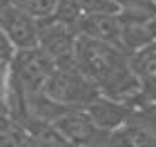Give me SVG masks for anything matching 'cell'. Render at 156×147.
Segmentation results:
<instances>
[{
  "mask_svg": "<svg viewBox=\"0 0 156 147\" xmlns=\"http://www.w3.org/2000/svg\"><path fill=\"white\" fill-rule=\"evenodd\" d=\"M40 94L47 96L51 103L60 105V107L85 109L101 92L72 60V62H60V65L54 67V72L45 80Z\"/></svg>",
  "mask_w": 156,
  "mask_h": 147,
  "instance_id": "6da1fadb",
  "label": "cell"
},
{
  "mask_svg": "<svg viewBox=\"0 0 156 147\" xmlns=\"http://www.w3.org/2000/svg\"><path fill=\"white\" fill-rule=\"evenodd\" d=\"M54 67H56V60L42 47L20 49V51H16L13 60L9 62V72L20 82L27 98L38 94L42 89L49 74L54 72Z\"/></svg>",
  "mask_w": 156,
  "mask_h": 147,
  "instance_id": "7a4b0ae2",
  "label": "cell"
},
{
  "mask_svg": "<svg viewBox=\"0 0 156 147\" xmlns=\"http://www.w3.org/2000/svg\"><path fill=\"white\" fill-rule=\"evenodd\" d=\"M51 125L72 147H98L105 136V131L94 127L85 109H65Z\"/></svg>",
  "mask_w": 156,
  "mask_h": 147,
  "instance_id": "3957f363",
  "label": "cell"
},
{
  "mask_svg": "<svg viewBox=\"0 0 156 147\" xmlns=\"http://www.w3.org/2000/svg\"><path fill=\"white\" fill-rule=\"evenodd\" d=\"M0 29L7 33L16 51L38 47V20L11 2L0 5Z\"/></svg>",
  "mask_w": 156,
  "mask_h": 147,
  "instance_id": "277c9868",
  "label": "cell"
},
{
  "mask_svg": "<svg viewBox=\"0 0 156 147\" xmlns=\"http://www.w3.org/2000/svg\"><path fill=\"white\" fill-rule=\"evenodd\" d=\"M85 111H87L89 121L94 123L96 129L109 134V131L120 129L127 121H129L134 109L129 107V105L120 103V100H114V98H107V96L98 94L94 100L85 107Z\"/></svg>",
  "mask_w": 156,
  "mask_h": 147,
  "instance_id": "5b68a950",
  "label": "cell"
},
{
  "mask_svg": "<svg viewBox=\"0 0 156 147\" xmlns=\"http://www.w3.org/2000/svg\"><path fill=\"white\" fill-rule=\"evenodd\" d=\"M129 67H132L134 76H136L138 89H140L138 103H136L134 109L156 103V45L132 54L129 56Z\"/></svg>",
  "mask_w": 156,
  "mask_h": 147,
  "instance_id": "8992f818",
  "label": "cell"
},
{
  "mask_svg": "<svg viewBox=\"0 0 156 147\" xmlns=\"http://www.w3.org/2000/svg\"><path fill=\"white\" fill-rule=\"evenodd\" d=\"M120 18L118 13H98V16H78L76 20V33L101 43H109L120 47Z\"/></svg>",
  "mask_w": 156,
  "mask_h": 147,
  "instance_id": "52a82bcc",
  "label": "cell"
},
{
  "mask_svg": "<svg viewBox=\"0 0 156 147\" xmlns=\"http://www.w3.org/2000/svg\"><path fill=\"white\" fill-rule=\"evenodd\" d=\"M9 2L36 20H47L60 9V0H9Z\"/></svg>",
  "mask_w": 156,
  "mask_h": 147,
  "instance_id": "ba28073f",
  "label": "cell"
},
{
  "mask_svg": "<svg viewBox=\"0 0 156 147\" xmlns=\"http://www.w3.org/2000/svg\"><path fill=\"white\" fill-rule=\"evenodd\" d=\"M78 16H98V13H118L120 7L114 0H72Z\"/></svg>",
  "mask_w": 156,
  "mask_h": 147,
  "instance_id": "9c48e42d",
  "label": "cell"
},
{
  "mask_svg": "<svg viewBox=\"0 0 156 147\" xmlns=\"http://www.w3.org/2000/svg\"><path fill=\"white\" fill-rule=\"evenodd\" d=\"M7 82H9V65L0 62V116H9V109H7Z\"/></svg>",
  "mask_w": 156,
  "mask_h": 147,
  "instance_id": "30bf717a",
  "label": "cell"
},
{
  "mask_svg": "<svg viewBox=\"0 0 156 147\" xmlns=\"http://www.w3.org/2000/svg\"><path fill=\"white\" fill-rule=\"evenodd\" d=\"M13 56H16V47L9 43L7 33L0 29V62H2V65H9L13 60Z\"/></svg>",
  "mask_w": 156,
  "mask_h": 147,
  "instance_id": "8fae6325",
  "label": "cell"
},
{
  "mask_svg": "<svg viewBox=\"0 0 156 147\" xmlns=\"http://www.w3.org/2000/svg\"><path fill=\"white\" fill-rule=\"evenodd\" d=\"M114 2H116L118 7H125V5H129V2H134V0H114Z\"/></svg>",
  "mask_w": 156,
  "mask_h": 147,
  "instance_id": "7c38bea8",
  "label": "cell"
},
{
  "mask_svg": "<svg viewBox=\"0 0 156 147\" xmlns=\"http://www.w3.org/2000/svg\"><path fill=\"white\" fill-rule=\"evenodd\" d=\"M154 5H156V0H154Z\"/></svg>",
  "mask_w": 156,
  "mask_h": 147,
  "instance_id": "4fadbf2b",
  "label": "cell"
}]
</instances>
